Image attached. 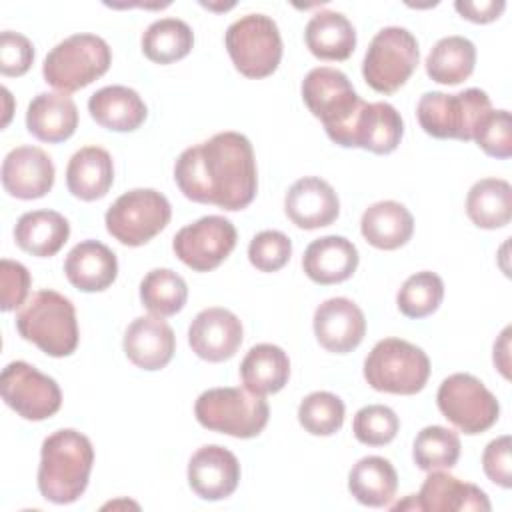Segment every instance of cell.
<instances>
[{"label":"cell","mask_w":512,"mask_h":512,"mask_svg":"<svg viewBox=\"0 0 512 512\" xmlns=\"http://www.w3.org/2000/svg\"><path fill=\"white\" fill-rule=\"evenodd\" d=\"M174 180L192 202L214 204L228 212L242 210L258 188L252 144L240 132H218L178 156Z\"/></svg>","instance_id":"1"},{"label":"cell","mask_w":512,"mask_h":512,"mask_svg":"<svg viewBox=\"0 0 512 512\" xmlns=\"http://www.w3.org/2000/svg\"><path fill=\"white\" fill-rule=\"evenodd\" d=\"M94 448L88 436L62 428L44 438L38 464V490L54 504L76 502L90 480Z\"/></svg>","instance_id":"2"},{"label":"cell","mask_w":512,"mask_h":512,"mask_svg":"<svg viewBox=\"0 0 512 512\" xmlns=\"http://www.w3.org/2000/svg\"><path fill=\"white\" fill-rule=\"evenodd\" d=\"M18 334L52 358L70 356L78 346L74 304L56 290H38L16 316Z\"/></svg>","instance_id":"3"},{"label":"cell","mask_w":512,"mask_h":512,"mask_svg":"<svg viewBox=\"0 0 512 512\" xmlns=\"http://www.w3.org/2000/svg\"><path fill=\"white\" fill-rule=\"evenodd\" d=\"M302 100L324 124L328 138L346 148L354 118L364 104L348 76L330 66L312 68L302 80Z\"/></svg>","instance_id":"4"},{"label":"cell","mask_w":512,"mask_h":512,"mask_svg":"<svg viewBox=\"0 0 512 512\" xmlns=\"http://www.w3.org/2000/svg\"><path fill=\"white\" fill-rule=\"evenodd\" d=\"M110 46L96 34H72L58 42L44 58V80L62 94L76 92L108 72Z\"/></svg>","instance_id":"5"},{"label":"cell","mask_w":512,"mask_h":512,"mask_svg":"<svg viewBox=\"0 0 512 512\" xmlns=\"http://www.w3.org/2000/svg\"><path fill=\"white\" fill-rule=\"evenodd\" d=\"M200 426L234 438H254L268 424L270 408L264 396L246 388H210L194 404Z\"/></svg>","instance_id":"6"},{"label":"cell","mask_w":512,"mask_h":512,"mask_svg":"<svg viewBox=\"0 0 512 512\" xmlns=\"http://www.w3.org/2000/svg\"><path fill=\"white\" fill-rule=\"evenodd\" d=\"M428 376L426 352L402 338L380 340L364 360V378L378 392L412 396L426 386Z\"/></svg>","instance_id":"7"},{"label":"cell","mask_w":512,"mask_h":512,"mask_svg":"<svg viewBox=\"0 0 512 512\" xmlns=\"http://www.w3.org/2000/svg\"><path fill=\"white\" fill-rule=\"evenodd\" d=\"M492 110L490 98L480 88H468L458 94L426 92L418 106L416 116L426 134L438 140L468 142L474 136L478 122Z\"/></svg>","instance_id":"8"},{"label":"cell","mask_w":512,"mask_h":512,"mask_svg":"<svg viewBox=\"0 0 512 512\" xmlns=\"http://www.w3.org/2000/svg\"><path fill=\"white\" fill-rule=\"evenodd\" d=\"M224 44L234 68L246 78H266L282 60L280 30L266 14H246L232 22Z\"/></svg>","instance_id":"9"},{"label":"cell","mask_w":512,"mask_h":512,"mask_svg":"<svg viewBox=\"0 0 512 512\" xmlns=\"http://www.w3.org/2000/svg\"><path fill=\"white\" fill-rule=\"evenodd\" d=\"M418 60L420 50L414 34L400 26H386L372 38L366 50L362 76L372 90L392 94L406 84Z\"/></svg>","instance_id":"10"},{"label":"cell","mask_w":512,"mask_h":512,"mask_svg":"<svg viewBox=\"0 0 512 512\" xmlns=\"http://www.w3.org/2000/svg\"><path fill=\"white\" fill-rule=\"evenodd\" d=\"M172 208L166 196L152 188H134L116 198L104 222L112 238L124 246H142L170 222Z\"/></svg>","instance_id":"11"},{"label":"cell","mask_w":512,"mask_h":512,"mask_svg":"<svg viewBox=\"0 0 512 512\" xmlns=\"http://www.w3.org/2000/svg\"><path fill=\"white\" fill-rule=\"evenodd\" d=\"M436 402L442 416L464 434L486 432L500 416L496 396L476 376L464 372L442 380Z\"/></svg>","instance_id":"12"},{"label":"cell","mask_w":512,"mask_h":512,"mask_svg":"<svg viewBox=\"0 0 512 512\" xmlns=\"http://www.w3.org/2000/svg\"><path fill=\"white\" fill-rule=\"evenodd\" d=\"M0 394L18 416L32 422L54 416L62 404V392L56 380L22 360L10 362L2 370Z\"/></svg>","instance_id":"13"},{"label":"cell","mask_w":512,"mask_h":512,"mask_svg":"<svg viewBox=\"0 0 512 512\" xmlns=\"http://www.w3.org/2000/svg\"><path fill=\"white\" fill-rule=\"evenodd\" d=\"M236 228L224 216H204L180 228L172 240L174 254L196 272L218 268L236 246Z\"/></svg>","instance_id":"14"},{"label":"cell","mask_w":512,"mask_h":512,"mask_svg":"<svg viewBox=\"0 0 512 512\" xmlns=\"http://www.w3.org/2000/svg\"><path fill=\"white\" fill-rule=\"evenodd\" d=\"M192 352L206 362H224L242 344V322L226 308L214 306L196 314L188 328Z\"/></svg>","instance_id":"15"},{"label":"cell","mask_w":512,"mask_h":512,"mask_svg":"<svg viewBox=\"0 0 512 512\" xmlns=\"http://www.w3.org/2000/svg\"><path fill=\"white\" fill-rule=\"evenodd\" d=\"M52 158L38 146H16L2 162V186L20 200L46 196L54 186Z\"/></svg>","instance_id":"16"},{"label":"cell","mask_w":512,"mask_h":512,"mask_svg":"<svg viewBox=\"0 0 512 512\" xmlns=\"http://www.w3.org/2000/svg\"><path fill=\"white\" fill-rule=\"evenodd\" d=\"M240 482V462L224 446L198 448L188 462V484L202 500H224Z\"/></svg>","instance_id":"17"},{"label":"cell","mask_w":512,"mask_h":512,"mask_svg":"<svg viewBox=\"0 0 512 512\" xmlns=\"http://www.w3.org/2000/svg\"><path fill=\"white\" fill-rule=\"evenodd\" d=\"M314 334L334 354L352 352L366 334L364 312L348 298H328L314 312Z\"/></svg>","instance_id":"18"},{"label":"cell","mask_w":512,"mask_h":512,"mask_svg":"<svg viewBox=\"0 0 512 512\" xmlns=\"http://www.w3.org/2000/svg\"><path fill=\"white\" fill-rule=\"evenodd\" d=\"M284 210L298 228L316 230L330 226L338 218L340 200L326 180L318 176H304L288 188Z\"/></svg>","instance_id":"19"},{"label":"cell","mask_w":512,"mask_h":512,"mask_svg":"<svg viewBox=\"0 0 512 512\" xmlns=\"http://www.w3.org/2000/svg\"><path fill=\"white\" fill-rule=\"evenodd\" d=\"M404 134L400 112L388 102H364L348 134L346 148H364L374 154H390Z\"/></svg>","instance_id":"20"},{"label":"cell","mask_w":512,"mask_h":512,"mask_svg":"<svg viewBox=\"0 0 512 512\" xmlns=\"http://www.w3.org/2000/svg\"><path fill=\"white\" fill-rule=\"evenodd\" d=\"M124 354L142 370L164 368L176 350L172 328L160 316H140L124 332Z\"/></svg>","instance_id":"21"},{"label":"cell","mask_w":512,"mask_h":512,"mask_svg":"<svg viewBox=\"0 0 512 512\" xmlns=\"http://www.w3.org/2000/svg\"><path fill=\"white\" fill-rule=\"evenodd\" d=\"M416 510L432 512H466V510H490V500L484 490L474 484L462 482L456 476L432 470L424 480L418 494H414Z\"/></svg>","instance_id":"22"},{"label":"cell","mask_w":512,"mask_h":512,"mask_svg":"<svg viewBox=\"0 0 512 512\" xmlns=\"http://www.w3.org/2000/svg\"><path fill=\"white\" fill-rule=\"evenodd\" d=\"M68 282L82 292H102L118 276L116 254L98 240L78 242L64 260Z\"/></svg>","instance_id":"23"},{"label":"cell","mask_w":512,"mask_h":512,"mask_svg":"<svg viewBox=\"0 0 512 512\" xmlns=\"http://www.w3.org/2000/svg\"><path fill=\"white\" fill-rule=\"evenodd\" d=\"M358 250L344 236H324L308 244L302 256L306 276L322 286L348 280L358 268Z\"/></svg>","instance_id":"24"},{"label":"cell","mask_w":512,"mask_h":512,"mask_svg":"<svg viewBox=\"0 0 512 512\" xmlns=\"http://www.w3.org/2000/svg\"><path fill=\"white\" fill-rule=\"evenodd\" d=\"M78 126V108L68 94L42 92L30 104L26 112L28 132L42 142H64Z\"/></svg>","instance_id":"25"},{"label":"cell","mask_w":512,"mask_h":512,"mask_svg":"<svg viewBox=\"0 0 512 512\" xmlns=\"http://www.w3.org/2000/svg\"><path fill=\"white\" fill-rule=\"evenodd\" d=\"M90 116L108 130L132 132L142 126L148 116L140 94L128 86H104L88 100Z\"/></svg>","instance_id":"26"},{"label":"cell","mask_w":512,"mask_h":512,"mask_svg":"<svg viewBox=\"0 0 512 512\" xmlns=\"http://www.w3.org/2000/svg\"><path fill=\"white\" fill-rule=\"evenodd\" d=\"M114 182L112 156L100 146H84L72 154L66 168V186L72 196L92 202L104 198Z\"/></svg>","instance_id":"27"},{"label":"cell","mask_w":512,"mask_h":512,"mask_svg":"<svg viewBox=\"0 0 512 512\" xmlns=\"http://www.w3.org/2000/svg\"><path fill=\"white\" fill-rule=\"evenodd\" d=\"M360 230L370 246L380 250H396L412 238L414 218L404 204L382 200L364 210Z\"/></svg>","instance_id":"28"},{"label":"cell","mask_w":512,"mask_h":512,"mask_svg":"<svg viewBox=\"0 0 512 512\" xmlns=\"http://www.w3.org/2000/svg\"><path fill=\"white\" fill-rule=\"evenodd\" d=\"M308 50L320 60H346L356 48V30L352 22L336 10L316 12L304 30Z\"/></svg>","instance_id":"29"},{"label":"cell","mask_w":512,"mask_h":512,"mask_svg":"<svg viewBox=\"0 0 512 512\" xmlns=\"http://www.w3.org/2000/svg\"><path fill=\"white\" fill-rule=\"evenodd\" d=\"M70 236L68 220L54 210H32L18 218L14 226L16 244L38 258H50Z\"/></svg>","instance_id":"30"},{"label":"cell","mask_w":512,"mask_h":512,"mask_svg":"<svg viewBox=\"0 0 512 512\" xmlns=\"http://www.w3.org/2000/svg\"><path fill=\"white\" fill-rule=\"evenodd\" d=\"M240 378L244 388L258 396L276 394L290 378V360L280 346L256 344L240 364Z\"/></svg>","instance_id":"31"},{"label":"cell","mask_w":512,"mask_h":512,"mask_svg":"<svg viewBox=\"0 0 512 512\" xmlns=\"http://www.w3.org/2000/svg\"><path fill=\"white\" fill-rule=\"evenodd\" d=\"M398 488L394 466L382 456L360 458L348 474L350 494L364 506L382 508L390 504Z\"/></svg>","instance_id":"32"},{"label":"cell","mask_w":512,"mask_h":512,"mask_svg":"<svg viewBox=\"0 0 512 512\" xmlns=\"http://www.w3.org/2000/svg\"><path fill=\"white\" fill-rule=\"evenodd\" d=\"M466 214L478 228H504L512 218V186L502 178L478 180L468 190Z\"/></svg>","instance_id":"33"},{"label":"cell","mask_w":512,"mask_h":512,"mask_svg":"<svg viewBox=\"0 0 512 512\" xmlns=\"http://www.w3.org/2000/svg\"><path fill=\"white\" fill-rule=\"evenodd\" d=\"M476 64V48L464 36L440 38L426 58V74L446 86H456L470 78Z\"/></svg>","instance_id":"34"},{"label":"cell","mask_w":512,"mask_h":512,"mask_svg":"<svg viewBox=\"0 0 512 512\" xmlns=\"http://www.w3.org/2000/svg\"><path fill=\"white\" fill-rule=\"evenodd\" d=\"M194 46L192 28L178 18H160L142 34V52L156 64H172L190 54Z\"/></svg>","instance_id":"35"},{"label":"cell","mask_w":512,"mask_h":512,"mask_svg":"<svg viewBox=\"0 0 512 512\" xmlns=\"http://www.w3.org/2000/svg\"><path fill=\"white\" fill-rule=\"evenodd\" d=\"M140 300L152 316H174L188 300V286L174 270L154 268L140 282Z\"/></svg>","instance_id":"36"},{"label":"cell","mask_w":512,"mask_h":512,"mask_svg":"<svg viewBox=\"0 0 512 512\" xmlns=\"http://www.w3.org/2000/svg\"><path fill=\"white\" fill-rule=\"evenodd\" d=\"M460 438L444 426L422 428L412 446L414 464L420 470H450L460 458Z\"/></svg>","instance_id":"37"},{"label":"cell","mask_w":512,"mask_h":512,"mask_svg":"<svg viewBox=\"0 0 512 512\" xmlns=\"http://www.w3.org/2000/svg\"><path fill=\"white\" fill-rule=\"evenodd\" d=\"M444 298V282L436 272L422 270L408 276L398 290V310L408 318H424L438 310Z\"/></svg>","instance_id":"38"},{"label":"cell","mask_w":512,"mask_h":512,"mask_svg":"<svg viewBox=\"0 0 512 512\" xmlns=\"http://www.w3.org/2000/svg\"><path fill=\"white\" fill-rule=\"evenodd\" d=\"M298 422L314 436H332L344 424V402L332 392H312L298 406Z\"/></svg>","instance_id":"39"},{"label":"cell","mask_w":512,"mask_h":512,"mask_svg":"<svg viewBox=\"0 0 512 512\" xmlns=\"http://www.w3.org/2000/svg\"><path fill=\"white\" fill-rule=\"evenodd\" d=\"M400 420L396 412L384 404H370L356 412L352 432L366 446H384L398 434Z\"/></svg>","instance_id":"40"},{"label":"cell","mask_w":512,"mask_h":512,"mask_svg":"<svg viewBox=\"0 0 512 512\" xmlns=\"http://www.w3.org/2000/svg\"><path fill=\"white\" fill-rule=\"evenodd\" d=\"M472 140L492 158L512 156V118L508 110H490L476 126Z\"/></svg>","instance_id":"41"},{"label":"cell","mask_w":512,"mask_h":512,"mask_svg":"<svg viewBox=\"0 0 512 512\" xmlns=\"http://www.w3.org/2000/svg\"><path fill=\"white\" fill-rule=\"evenodd\" d=\"M292 254L290 238L280 230H264L250 240L248 260L260 272H276L284 268Z\"/></svg>","instance_id":"42"},{"label":"cell","mask_w":512,"mask_h":512,"mask_svg":"<svg viewBox=\"0 0 512 512\" xmlns=\"http://www.w3.org/2000/svg\"><path fill=\"white\" fill-rule=\"evenodd\" d=\"M34 62L32 42L12 30L0 34V72L4 76H22Z\"/></svg>","instance_id":"43"},{"label":"cell","mask_w":512,"mask_h":512,"mask_svg":"<svg viewBox=\"0 0 512 512\" xmlns=\"http://www.w3.org/2000/svg\"><path fill=\"white\" fill-rule=\"evenodd\" d=\"M30 272L24 264L14 260H0V288H2V310L10 312L24 304L30 292Z\"/></svg>","instance_id":"44"},{"label":"cell","mask_w":512,"mask_h":512,"mask_svg":"<svg viewBox=\"0 0 512 512\" xmlns=\"http://www.w3.org/2000/svg\"><path fill=\"white\" fill-rule=\"evenodd\" d=\"M510 450H512V440L508 434L488 442L482 454V468L488 480L502 488L512 486V460H510Z\"/></svg>","instance_id":"45"},{"label":"cell","mask_w":512,"mask_h":512,"mask_svg":"<svg viewBox=\"0 0 512 512\" xmlns=\"http://www.w3.org/2000/svg\"><path fill=\"white\" fill-rule=\"evenodd\" d=\"M454 8L458 10V14L474 24H488L494 22L506 8L504 0H456Z\"/></svg>","instance_id":"46"},{"label":"cell","mask_w":512,"mask_h":512,"mask_svg":"<svg viewBox=\"0 0 512 512\" xmlns=\"http://www.w3.org/2000/svg\"><path fill=\"white\" fill-rule=\"evenodd\" d=\"M508 350H510V328H504V332L500 334V340L494 344V364L504 378H510Z\"/></svg>","instance_id":"47"}]
</instances>
